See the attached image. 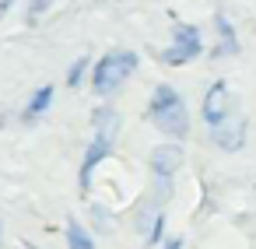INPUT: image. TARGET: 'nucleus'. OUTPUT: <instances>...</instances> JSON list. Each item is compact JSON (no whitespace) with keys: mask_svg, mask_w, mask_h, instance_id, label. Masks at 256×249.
Wrapping results in <instances>:
<instances>
[{"mask_svg":"<svg viewBox=\"0 0 256 249\" xmlns=\"http://www.w3.org/2000/svg\"><path fill=\"white\" fill-rule=\"evenodd\" d=\"M151 123L168 134V137H186L190 134V116H186V106H182V95L168 84H158L154 98H151Z\"/></svg>","mask_w":256,"mask_h":249,"instance_id":"f257e3e1","label":"nucleus"},{"mask_svg":"<svg viewBox=\"0 0 256 249\" xmlns=\"http://www.w3.org/2000/svg\"><path fill=\"white\" fill-rule=\"evenodd\" d=\"M116 130H120V116H116L112 109H98V112H95V140H92V148H88V154H84V162H81V190H88L95 165L109 154V148H112V140H116Z\"/></svg>","mask_w":256,"mask_h":249,"instance_id":"f03ea898","label":"nucleus"},{"mask_svg":"<svg viewBox=\"0 0 256 249\" xmlns=\"http://www.w3.org/2000/svg\"><path fill=\"white\" fill-rule=\"evenodd\" d=\"M134 67H137V56H134V53H126V50H112V53L102 56L98 67H95V78H92L95 92H98V95H112V92L134 74Z\"/></svg>","mask_w":256,"mask_h":249,"instance_id":"7ed1b4c3","label":"nucleus"},{"mask_svg":"<svg viewBox=\"0 0 256 249\" xmlns=\"http://www.w3.org/2000/svg\"><path fill=\"white\" fill-rule=\"evenodd\" d=\"M228 116H235V98H232L228 84L218 81V84H210V92H207V98H204V120H207L210 130H214V126H221Z\"/></svg>","mask_w":256,"mask_h":249,"instance_id":"20e7f679","label":"nucleus"},{"mask_svg":"<svg viewBox=\"0 0 256 249\" xmlns=\"http://www.w3.org/2000/svg\"><path fill=\"white\" fill-rule=\"evenodd\" d=\"M200 53V36L193 25H176V42L172 50H165V64H186Z\"/></svg>","mask_w":256,"mask_h":249,"instance_id":"39448f33","label":"nucleus"},{"mask_svg":"<svg viewBox=\"0 0 256 249\" xmlns=\"http://www.w3.org/2000/svg\"><path fill=\"white\" fill-rule=\"evenodd\" d=\"M210 137H214V144H218V148L235 151V148H242V140H246V120H242V116H238V120H235V116H228L221 126H214V134H210Z\"/></svg>","mask_w":256,"mask_h":249,"instance_id":"423d86ee","label":"nucleus"},{"mask_svg":"<svg viewBox=\"0 0 256 249\" xmlns=\"http://www.w3.org/2000/svg\"><path fill=\"white\" fill-rule=\"evenodd\" d=\"M179 165H182V148L179 144H162V148L151 151V168L162 179H168L172 172H179Z\"/></svg>","mask_w":256,"mask_h":249,"instance_id":"0eeeda50","label":"nucleus"},{"mask_svg":"<svg viewBox=\"0 0 256 249\" xmlns=\"http://www.w3.org/2000/svg\"><path fill=\"white\" fill-rule=\"evenodd\" d=\"M214 25H218V36H221V50H218V53H224V56H228V53H235V50H238V42H235V32H232V25H228L221 14L214 18Z\"/></svg>","mask_w":256,"mask_h":249,"instance_id":"6e6552de","label":"nucleus"},{"mask_svg":"<svg viewBox=\"0 0 256 249\" xmlns=\"http://www.w3.org/2000/svg\"><path fill=\"white\" fill-rule=\"evenodd\" d=\"M67 242H70V249H95V246H92V238H88V232H84L78 221H70V224H67Z\"/></svg>","mask_w":256,"mask_h":249,"instance_id":"1a4fd4ad","label":"nucleus"},{"mask_svg":"<svg viewBox=\"0 0 256 249\" xmlns=\"http://www.w3.org/2000/svg\"><path fill=\"white\" fill-rule=\"evenodd\" d=\"M50 98H53V88L46 84V88H39L36 92V98H32V106H28V116H39L46 106H50Z\"/></svg>","mask_w":256,"mask_h":249,"instance_id":"9d476101","label":"nucleus"},{"mask_svg":"<svg viewBox=\"0 0 256 249\" xmlns=\"http://www.w3.org/2000/svg\"><path fill=\"white\" fill-rule=\"evenodd\" d=\"M84 67H88V56H81V60L70 67V78H67V84H81V74H84Z\"/></svg>","mask_w":256,"mask_h":249,"instance_id":"9b49d317","label":"nucleus"},{"mask_svg":"<svg viewBox=\"0 0 256 249\" xmlns=\"http://www.w3.org/2000/svg\"><path fill=\"white\" fill-rule=\"evenodd\" d=\"M46 8H50V0H28V14H32V18H39Z\"/></svg>","mask_w":256,"mask_h":249,"instance_id":"f8f14e48","label":"nucleus"},{"mask_svg":"<svg viewBox=\"0 0 256 249\" xmlns=\"http://www.w3.org/2000/svg\"><path fill=\"white\" fill-rule=\"evenodd\" d=\"M11 4H14V0H0V18L8 14V8H11Z\"/></svg>","mask_w":256,"mask_h":249,"instance_id":"ddd939ff","label":"nucleus"},{"mask_svg":"<svg viewBox=\"0 0 256 249\" xmlns=\"http://www.w3.org/2000/svg\"><path fill=\"white\" fill-rule=\"evenodd\" d=\"M179 246H182V242H179V238H172V242H168L165 249H179Z\"/></svg>","mask_w":256,"mask_h":249,"instance_id":"4468645a","label":"nucleus"}]
</instances>
